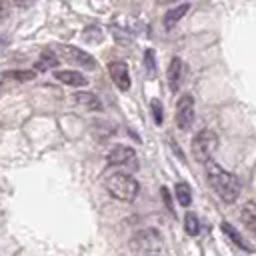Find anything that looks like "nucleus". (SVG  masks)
Returning <instances> with one entry per match:
<instances>
[{
	"instance_id": "1",
	"label": "nucleus",
	"mask_w": 256,
	"mask_h": 256,
	"mask_svg": "<svg viewBox=\"0 0 256 256\" xmlns=\"http://www.w3.org/2000/svg\"><path fill=\"white\" fill-rule=\"evenodd\" d=\"M206 178H208L212 190L224 202H234L240 196V180L232 172H228L222 166H218L214 160L206 162Z\"/></svg>"
},
{
	"instance_id": "2",
	"label": "nucleus",
	"mask_w": 256,
	"mask_h": 256,
	"mask_svg": "<svg viewBox=\"0 0 256 256\" xmlns=\"http://www.w3.org/2000/svg\"><path fill=\"white\" fill-rule=\"evenodd\" d=\"M104 188L108 190L110 196L122 202H132L138 196V182L130 172H110L104 176Z\"/></svg>"
},
{
	"instance_id": "3",
	"label": "nucleus",
	"mask_w": 256,
	"mask_h": 256,
	"mask_svg": "<svg viewBox=\"0 0 256 256\" xmlns=\"http://www.w3.org/2000/svg\"><path fill=\"white\" fill-rule=\"evenodd\" d=\"M128 248L134 256H160L164 250V242H162V236L158 230L144 228V230H138L130 238Z\"/></svg>"
},
{
	"instance_id": "4",
	"label": "nucleus",
	"mask_w": 256,
	"mask_h": 256,
	"mask_svg": "<svg viewBox=\"0 0 256 256\" xmlns=\"http://www.w3.org/2000/svg\"><path fill=\"white\" fill-rule=\"evenodd\" d=\"M216 148H218V136H216V132L210 130V128L200 130V132L192 138V156H194V160L200 162V164H206V162L212 158V154L216 152Z\"/></svg>"
},
{
	"instance_id": "5",
	"label": "nucleus",
	"mask_w": 256,
	"mask_h": 256,
	"mask_svg": "<svg viewBox=\"0 0 256 256\" xmlns=\"http://www.w3.org/2000/svg\"><path fill=\"white\" fill-rule=\"evenodd\" d=\"M56 52H58V56H60L64 62L76 64V66H80V68H84V70H96V60H94L88 52H84V50H80V48H76V46L58 44V46H56Z\"/></svg>"
},
{
	"instance_id": "6",
	"label": "nucleus",
	"mask_w": 256,
	"mask_h": 256,
	"mask_svg": "<svg viewBox=\"0 0 256 256\" xmlns=\"http://www.w3.org/2000/svg\"><path fill=\"white\" fill-rule=\"evenodd\" d=\"M106 160H108L110 166H116V168H122V170H128V172H132V170L138 168V156H136L134 148L124 146V144L114 146L108 152Z\"/></svg>"
},
{
	"instance_id": "7",
	"label": "nucleus",
	"mask_w": 256,
	"mask_h": 256,
	"mask_svg": "<svg viewBox=\"0 0 256 256\" xmlns=\"http://www.w3.org/2000/svg\"><path fill=\"white\" fill-rule=\"evenodd\" d=\"M176 124L182 132L190 130L192 122H194V96L192 94H182L178 98V104H176Z\"/></svg>"
},
{
	"instance_id": "8",
	"label": "nucleus",
	"mask_w": 256,
	"mask_h": 256,
	"mask_svg": "<svg viewBox=\"0 0 256 256\" xmlns=\"http://www.w3.org/2000/svg\"><path fill=\"white\" fill-rule=\"evenodd\" d=\"M108 70H110V76H112V82L116 84V88L122 90V92H126L130 88V72H128V66L122 60H116V62H110Z\"/></svg>"
},
{
	"instance_id": "9",
	"label": "nucleus",
	"mask_w": 256,
	"mask_h": 256,
	"mask_svg": "<svg viewBox=\"0 0 256 256\" xmlns=\"http://www.w3.org/2000/svg\"><path fill=\"white\" fill-rule=\"evenodd\" d=\"M74 102H76L80 108L88 110V112H100V110H102L100 98H98L96 94H92V92H76V94H74Z\"/></svg>"
},
{
	"instance_id": "10",
	"label": "nucleus",
	"mask_w": 256,
	"mask_h": 256,
	"mask_svg": "<svg viewBox=\"0 0 256 256\" xmlns=\"http://www.w3.org/2000/svg\"><path fill=\"white\" fill-rule=\"evenodd\" d=\"M182 60L178 58V56H174L172 60H170V66H168V74H166V78H168V88L172 90V92H176L178 90V86H180V80H182Z\"/></svg>"
},
{
	"instance_id": "11",
	"label": "nucleus",
	"mask_w": 256,
	"mask_h": 256,
	"mask_svg": "<svg viewBox=\"0 0 256 256\" xmlns=\"http://www.w3.org/2000/svg\"><path fill=\"white\" fill-rule=\"evenodd\" d=\"M54 78L58 82L66 84V86H86L88 84V80L80 72H76V70H56Z\"/></svg>"
},
{
	"instance_id": "12",
	"label": "nucleus",
	"mask_w": 256,
	"mask_h": 256,
	"mask_svg": "<svg viewBox=\"0 0 256 256\" xmlns=\"http://www.w3.org/2000/svg\"><path fill=\"white\" fill-rule=\"evenodd\" d=\"M240 220L244 224V228L256 236V202H246L242 206V212H240Z\"/></svg>"
},
{
	"instance_id": "13",
	"label": "nucleus",
	"mask_w": 256,
	"mask_h": 256,
	"mask_svg": "<svg viewBox=\"0 0 256 256\" xmlns=\"http://www.w3.org/2000/svg\"><path fill=\"white\" fill-rule=\"evenodd\" d=\"M188 10H190V4H186V2H184V4H178V6L172 8V10H168V12L164 14V20H162V22H164V28H166V30H172V28L182 20V16H184Z\"/></svg>"
},
{
	"instance_id": "14",
	"label": "nucleus",
	"mask_w": 256,
	"mask_h": 256,
	"mask_svg": "<svg viewBox=\"0 0 256 256\" xmlns=\"http://www.w3.org/2000/svg\"><path fill=\"white\" fill-rule=\"evenodd\" d=\"M56 66H58V52L56 50H50V48L42 50L40 56H38V60H36V70L38 72H44V70L56 68Z\"/></svg>"
},
{
	"instance_id": "15",
	"label": "nucleus",
	"mask_w": 256,
	"mask_h": 256,
	"mask_svg": "<svg viewBox=\"0 0 256 256\" xmlns=\"http://www.w3.org/2000/svg\"><path fill=\"white\" fill-rule=\"evenodd\" d=\"M220 228H222V232L232 240V244H236L238 248H242V250H246V252H250V250H252V248H250V244L240 236V232H238L230 222H222V224H220Z\"/></svg>"
},
{
	"instance_id": "16",
	"label": "nucleus",
	"mask_w": 256,
	"mask_h": 256,
	"mask_svg": "<svg viewBox=\"0 0 256 256\" xmlns=\"http://www.w3.org/2000/svg\"><path fill=\"white\" fill-rule=\"evenodd\" d=\"M174 194H176V200L182 204V206H190L192 202V192H190V186L186 182H178L176 188H174Z\"/></svg>"
},
{
	"instance_id": "17",
	"label": "nucleus",
	"mask_w": 256,
	"mask_h": 256,
	"mask_svg": "<svg viewBox=\"0 0 256 256\" xmlns=\"http://www.w3.org/2000/svg\"><path fill=\"white\" fill-rule=\"evenodd\" d=\"M36 76L34 70H6L2 72V78H12V80H20V82H28Z\"/></svg>"
},
{
	"instance_id": "18",
	"label": "nucleus",
	"mask_w": 256,
	"mask_h": 256,
	"mask_svg": "<svg viewBox=\"0 0 256 256\" xmlns=\"http://www.w3.org/2000/svg\"><path fill=\"white\" fill-rule=\"evenodd\" d=\"M184 230L190 234V236H196L200 232V220L194 212H186L184 216Z\"/></svg>"
},
{
	"instance_id": "19",
	"label": "nucleus",
	"mask_w": 256,
	"mask_h": 256,
	"mask_svg": "<svg viewBox=\"0 0 256 256\" xmlns=\"http://www.w3.org/2000/svg\"><path fill=\"white\" fill-rule=\"evenodd\" d=\"M82 38H84L86 42H90V44H96V42H102L104 32H102V28H98V26H86L84 32H82Z\"/></svg>"
},
{
	"instance_id": "20",
	"label": "nucleus",
	"mask_w": 256,
	"mask_h": 256,
	"mask_svg": "<svg viewBox=\"0 0 256 256\" xmlns=\"http://www.w3.org/2000/svg\"><path fill=\"white\" fill-rule=\"evenodd\" d=\"M150 110H152V118H154V122L160 126L162 120H164V114H162V104H160L158 98H154V100L150 102Z\"/></svg>"
},
{
	"instance_id": "21",
	"label": "nucleus",
	"mask_w": 256,
	"mask_h": 256,
	"mask_svg": "<svg viewBox=\"0 0 256 256\" xmlns=\"http://www.w3.org/2000/svg\"><path fill=\"white\" fill-rule=\"evenodd\" d=\"M144 66H146V70H148V76H154L156 64H154V50H152V48H148V50L144 52Z\"/></svg>"
},
{
	"instance_id": "22",
	"label": "nucleus",
	"mask_w": 256,
	"mask_h": 256,
	"mask_svg": "<svg viewBox=\"0 0 256 256\" xmlns=\"http://www.w3.org/2000/svg\"><path fill=\"white\" fill-rule=\"evenodd\" d=\"M6 14H8V8H6V4H4V2L0 0V20H2V18H4Z\"/></svg>"
},
{
	"instance_id": "23",
	"label": "nucleus",
	"mask_w": 256,
	"mask_h": 256,
	"mask_svg": "<svg viewBox=\"0 0 256 256\" xmlns=\"http://www.w3.org/2000/svg\"><path fill=\"white\" fill-rule=\"evenodd\" d=\"M4 42H6V40H4V38H0V44H4Z\"/></svg>"
},
{
	"instance_id": "24",
	"label": "nucleus",
	"mask_w": 256,
	"mask_h": 256,
	"mask_svg": "<svg viewBox=\"0 0 256 256\" xmlns=\"http://www.w3.org/2000/svg\"><path fill=\"white\" fill-rule=\"evenodd\" d=\"M16 2H22V0H16Z\"/></svg>"
},
{
	"instance_id": "25",
	"label": "nucleus",
	"mask_w": 256,
	"mask_h": 256,
	"mask_svg": "<svg viewBox=\"0 0 256 256\" xmlns=\"http://www.w3.org/2000/svg\"><path fill=\"white\" fill-rule=\"evenodd\" d=\"M170 2H172V0H170Z\"/></svg>"
}]
</instances>
